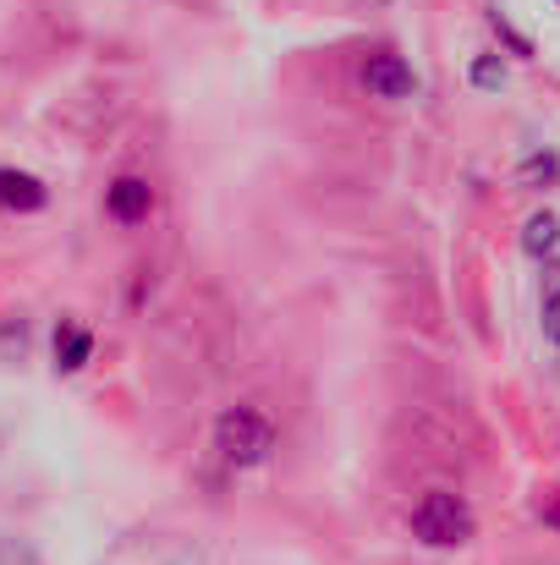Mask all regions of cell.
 I'll return each mask as SVG.
<instances>
[{
    "label": "cell",
    "instance_id": "cell-1",
    "mask_svg": "<svg viewBox=\"0 0 560 565\" xmlns=\"http://www.w3.org/2000/svg\"><path fill=\"white\" fill-rule=\"evenodd\" d=\"M214 450H220L231 467H258V461H270V450H275V428H270L264 412L231 406V412H220V423H214Z\"/></svg>",
    "mask_w": 560,
    "mask_h": 565
},
{
    "label": "cell",
    "instance_id": "cell-2",
    "mask_svg": "<svg viewBox=\"0 0 560 565\" xmlns=\"http://www.w3.org/2000/svg\"><path fill=\"white\" fill-rule=\"evenodd\" d=\"M412 533H418L429 550H462V544L473 539V511H467L462 494L434 489V494L418 500V511H412Z\"/></svg>",
    "mask_w": 560,
    "mask_h": 565
},
{
    "label": "cell",
    "instance_id": "cell-3",
    "mask_svg": "<svg viewBox=\"0 0 560 565\" xmlns=\"http://www.w3.org/2000/svg\"><path fill=\"white\" fill-rule=\"evenodd\" d=\"M363 88H369L373 99H384V105H401V99L418 94V72L395 50H373L369 61H363Z\"/></svg>",
    "mask_w": 560,
    "mask_h": 565
},
{
    "label": "cell",
    "instance_id": "cell-4",
    "mask_svg": "<svg viewBox=\"0 0 560 565\" xmlns=\"http://www.w3.org/2000/svg\"><path fill=\"white\" fill-rule=\"evenodd\" d=\"M105 209H110V220H121V225H144L149 209H155V188H149L144 177H116V182L105 188Z\"/></svg>",
    "mask_w": 560,
    "mask_h": 565
},
{
    "label": "cell",
    "instance_id": "cell-5",
    "mask_svg": "<svg viewBox=\"0 0 560 565\" xmlns=\"http://www.w3.org/2000/svg\"><path fill=\"white\" fill-rule=\"evenodd\" d=\"M44 203H50V188H44L33 171L0 166V209H6V214H39Z\"/></svg>",
    "mask_w": 560,
    "mask_h": 565
},
{
    "label": "cell",
    "instance_id": "cell-6",
    "mask_svg": "<svg viewBox=\"0 0 560 565\" xmlns=\"http://www.w3.org/2000/svg\"><path fill=\"white\" fill-rule=\"evenodd\" d=\"M88 358H94V335H88L83 324H61V330H55V369H61V374H83Z\"/></svg>",
    "mask_w": 560,
    "mask_h": 565
},
{
    "label": "cell",
    "instance_id": "cell-7",
    "mask_svg": "<svg viewBox=\"0 0 560 565\" xmlns=\"http://www.w3.org/2000/svg\"><path fill=\"white\" fill-rule=\"evenodd\" d=\"M522 247H528L533 258H550V253L560 247V220L550 214V209H539V214L522 225Z\"/></svg>",
    "mask_w": 560,
    "mask_h": 565
},
{
    "label": "cell",
    "instance_id": "cell-8",
    "mask_svg": "<svg viewBox=\"0 0 560 565\" xmlns=\"http://www.w3.org/2000/svg\"><path fill=\"white\" fill-rule=\"evenodd\" d=\"M467 83H473V88H484V94L506 88V61H500V55H478V61L467 66Z\"/></svg>",
    "mask_w": 560,
    "mask_h": 565
},
{
    "label": "cell",
    "instance_id": "cell-9",
    "mask_svg": "<svg viewBox=\"0 0 560 565\" xmlns=\"http://www.w3.org/2000/svg\"><path fill=\"white\" fill-rule=\"evenodd\" d=\"M489 28H495V39H500L511 55H533V39H528V33H517V28L506 22V11H500V6H489Z\"/></svg>",
    "mask_w": 560,
    "mask_h": 565
},
{
    "label": "cell",
    "instance_id": "cell-10",
    "mask_svg": "<svg viewBox=\"0 0 560 565\" xmlns=\"http://www.w3.org/2000/svg\"><path fill=\"white\" fill-rule=\"evenodd\" d=\"M0 565H44V561H39L33 539H22V533H0Z\"/></svg>",
    "mask_w": 560,
    "mask_h": 565
},
{
    "label": "cell",
    "instance_id": "cell-11",
    "mask_svg": "<svg viewBox=\"0 0 560 565\" xmlns=\"http://www.w3.org/2000/svg\"><path fill=\"white\" fill-rule=\"evenodd\" d=\"M522 182H528V188L560 182V154H528V160H522Z\"/></svg>",
    "mask_w": 560,
    "mask_h": 565
},
{
    "label": "cell",
    "instance_id": "cell-12",
    "mask_svg": "<svg viewBox=\"0 0 560 565\" xmlns=\"http://www.w3.org/2000/svg\"><path fill=\"white\" fill-rule=\"evenodd\" d=\"M545 335L560 347V291H550V297H545Z\"/></svg>",
    "mask_w": 560,
    "mask_h": 565
},
{
    "label": "cell",
    "instance_id": "cell-13",
    "mask_svg": "<svg viewBox=\"0 0 560 565\" xmlns=\"http://www.w3.org/2000/svg\"><path fill=\"white\" fill-rule=\"evenodd\" d=\"M539 516H545V522H550V527H560V494H550V500H545V505H539Z\"/></svg>",
    "mask_w": 560,
    "mask_h": 565
},
{
    "label": "cell",
    "instance_id": "cell-14",
    "mask_svg": "<svg viewBox=\"0 0 560 565\" xmlns=\"http://www.w3.org/2000/svg\"><path fill=\"white\" fill-rule=\"evenodd\" d=\"M369 6H390V0H369Z\"/></svg>",
    "mask_w": 560,
    "mask_h": 565
}]
</instances>
